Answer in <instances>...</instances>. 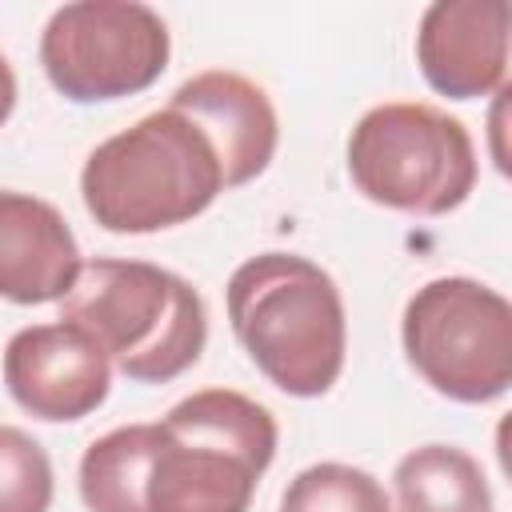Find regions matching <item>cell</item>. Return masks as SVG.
<instances>
[{
  "label": "cell",
  "instance_id": "cell-1",
  "mask_svg": "<svg viewBox=\"0 0 512 512\" xmlns=\"http://www.w3.org/2000/svg\"><path fill=\"white\" fill-rule=\"evenodd\" d=\"M276 436L264 404L204 388L160 424H124L92 440L80 456V500L88 512H248Z\"/></svg>",
  "mask_w": 512,
  "mask_h": 512
},
{
  "label": "cell",
  "instance_id": "cell-2",
  "mask_svg": "<svg viewBox=\"0 0 512 512\" xmlns=\"http://www.w3.org/2000/svg\"><path fill=\"white\" fill-rule=\"evenodd\" d=\"M228 320L252 364L288 396H324L344 368L348 320L336 280L296 252H260L228 280Z\"/></svg>",
  "mask_w": 512,
  "mask_h": 512
},
{
  "label": "cell",
  "instance_id": "cell-3",
  "mask_svg": "<svg viewBox=\"0 0 512 512\" xmlns=\"http://www.w3.org/2000/svg\"><path fill=\"white\" fill-rule=\"evenodd\" d=\"M224 192L212 140L176 108L140 116L96 144L80 172L88 216L104 232H160L188 224Z\"/></svg>",
  "mask_w": 512,
  "mask_h": 512
},
{
  "label": "cell",
  "instance_id": "cell-4",
  "mask_svg": "<svg viewBox=\"0 0 512 512\" xmlns=\"http://www.w3.org/2000/svg\"><path fill=\"white\" fill-rule=\"evenodd\" d=\"M60 320L84 328L108 364L136 384H168L188 372L208 340L200 292L148 260H88L72 292L60 300Z\"/></svg>",
  "mask_w": 512,
  "mask_h": 512
},
{
  "label": "cell",
  "instance_id": "cell-5",
  "mask_svg": "<svg viewBox=\"0 0 512 512\" xmlns=\"http://www.w3.org/2000/svg\"><path fill=\"white\" fill-rule=\"evenodd\" d=\"M348 176L372 204L444 216L476 188V144L456 116L432 104L392 100L356 120Z\"/></svg>",
  "mask_w": 512,
  "mask_h": 512
},
{
  "label": "cell",
  "instance_id": "cell-6",
  "mask_svg": "<svg viewBox=\"0 0 512 512\" xmlns=\"http://www.w3.org/2000/svg\"><path fill=\"white\" fill-rule=\"evenodd\" d=\"M408 364L460 404L500 400L512 384V304L468 276L416 288L400 320Z\"/></svg>",
  "mask_w": 512,
  "mask_h": 512
},
{
  "label": "cell",
  "instance_id": "cell-7",
  "mask_svg": "<svg viewBox=\"0 0 512 512\" xmlns=\"http://www.w3.org/2000/svg\"><path fill=\"white\" fill-rule=\"evenodd\" d=\"M172 56L168 24L140 0H76L48 16L40 64L72 104L124 100L152 88Z\"/></svg>",
  "mask_w": 512,
  "mask_h": 512
},
{
  "label": "cell",
  "instance_id": "cell-8",
  "mask_svg": "<svg viewBox=\"0 0 512 512\" xmlns=\"http://www.w3.org/2000/svg\"><path fill=\"white\" fill-rule=\"evenodd\" d=\"M108 384V356L68 320L20 328L4 348V388L36 420H84L108 400Z\"/></svg>",
  "mask_w": 512,
  "mask_h": 512
},
{
  "label": "cell",
  "instance_id": "cell-9",
  "mask_svg": "<svg viewBox=\"0 0 512 512\" xmlns=\"http://www.w3.org/2000/svg\"><path fill=\"white\" fill-rule=\"evenodd\" d=\"M508 0H436L416 28V64L448 100H476L508 76Z\"/></svg>",
  "mask_w": 512,
  "mask_h": 512
},
{
  "label": "cell",
  "instance_id": "cell-10",
  "mask_svg": "<svg viewBox=\"0 0 512 512\" xmlns=\"http://www.w3.org/2000/svg\"><path fill=\"white\" fill-rule=\"evenodd\" d=\"M168 108L184 112L212 140L224 172V188H240L256 180L276 156V140H280L276 108L268 92L240 72H224V68L200 72L172 92Z\"/></svg>",
  "mask_w": 512,
  "mask_h": 512
},
{
  "label": "cell",
  "instance_id": "cell-11",
  "mask_svg": "<svg viewBox=\"0 0 512 512\" xmlns=\"http://www.w3.org/2000/svg\"><path fill=\"white\" fill-rule=\"evenodd\" d=\"M68 220L32 192L0 188V296L12 304L64 300L80 276Z\"/></svg>",
  "mask_w": 512,
  "mask_h": 512
},
{
  "label": "cell",
  "instance_id": "cell-12",
  "mask_svg": "<svg viewBox=\"0 0 512 512\" xmlns=\"http://www.w3.org/2000/svg\"><path fill=\"white\" fill-rule=\"evenodd\" d=\"M396 512H492V488L476 456L452 444L412 448L396 472Z\"/></svg>",
  "mask_w": 512,
  "mask_h": 512
},
{
  "label": "cell",
  "instance_id": "cell-13",
  "mask_svg": "<svg viewBox=\"0 0 512 512\" xmlns=\"http://www.w3.org/2000/svg\"><path fill=\"white\" fill-rule=\"evenodd\" d=\"M280 512H392V504L372 472L324 460L288 480Z\"/></svg>",
  "mask_w": 512,
  "mask_h": 512
},
{
  "label": "cell",
  "instance_id": "cell-14",
  "mask_svg": "<svg viewBox=\"0 0 512 512\" xmlns=\"http://www.w3.org/2000/svg\"><path fill=\"white\" fill-rule=\"evenodd\" d=\"M52 488V460L40 440L0 424V512H48Z\"/></svg>",
  "mask_w": 512,
  "mask_h": 512
},
{
  "label": "cell",
  "instance_id": "cell-15",
  "mask_svg": "<svg viewBox=\"0 0 512 512\" xmlns=\"http://www.w3.org/2000/svg\"><path fill=\"white\" fill-rule=\"evenodd\" d=\"M12 108H16V72L0 52V124L12 116Z\"/></svg>",
  "mask_w": 512,
  "mask_h": 512
}]
</instances>
